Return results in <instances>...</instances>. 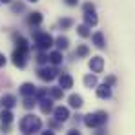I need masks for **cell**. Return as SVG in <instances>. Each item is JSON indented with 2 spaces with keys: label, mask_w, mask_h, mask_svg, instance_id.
Listing matches in <instances>:
<instances>
[{
  "label": "cell",
  "mask_w": 135,
  "mask_h": 135,
  "mask_svg": "<svg viewBox=\"0 0 135 135\" xmlns=\"http://www.w3.org/2000/svg\"><path fill=\"white\" fill-rule=\"evenodd\" d=\"M40 126H42V122H40V119L35 117V115H26L22 119V122H20V130H22V133H26V135H31V133H35V132H38Z\"/></svg>",
  "instance_id": "obj_1"
},
{
  "label": "cell",
  "mask_w": 135,
  "mask_h": 135,
  "mask_svg": "<svg viewBox=\"0 0 135 135\" xmlns=\"http://www.w3.org/2000/svg\"><path fill=\"white\" fill-rule=\"evenodd\" d=\"M106 119H108V115L104 112H97V113L86 115L84 122H86V126H90V128H97V126H102V124L106 122Z\"/></svg>",
  "instance_id": "obj_2"
},
{
  "label": "cell",
  "mask_w": 135,
  "mask_h": 135,
  "mask_svg": "<svg viewBox=\"0 0 135 135\" xmlns=\"http://www.w3.org/2000/svg\"><path fill=\"white\" fill-rule=\"evenodd\" d=\"M35 42H37V46L40 49H47V47L53 46V37L49 33H37L35 35Z\"/></svg>",
  "instance_id": "obj_3"
},
{
  "label": "cell",
  "mask_w": 135,
  "mask_h": 135,
  "mask_svg": "<svg viewBox=\"0 0 135 135\" xmlns=\"http://www.w3.org/2000/svg\"><path fill=\"white\" fill-rule=\"evenodd\" d=\"M102 68H104V59L102 57H93L90 60V69L93 73H100Z\"/></svg>",
  "instance_id": "obj_4"
},
{
  "label": "cell",
  "mask_w": 135,
  "mask_h": 135,
  "mask_svg": "<svg viewBox=\"0 0 135 135\" xmlns=\"http://www.w3.org/2000/svg\"><path fill=\"white\" fill-rule=\"evenodd\" d=\"M38 77H40L42 80H53V79L57 77V69H55V68H42V69L38 71Z\"/></svg>",
  "instance_id": "obj_5"
},
{
  "label": "cell",
  "mask_w": 135,
  "mask_h": 135,
  "mask_svg": "<svg viewBox=\"0 0 135 135\" xmlns=\"http://www.w3.org/2000/svg\"><path fill=\"white\" fill-rule=\"evenodd\" d=\"M59 84H60V90H69L71 86H73V79H71V75H68V73H62L60 77H59Z\"/></svg>",
  "instance_id": "obj_6"
},
{
  "label": "cell",
  "mask_w": 135,
  "mask_h": 135,
  "mask_svg": "<svg viewBox=\"0 0 135 135\" xmlns=\"http://www.w3.org/2000/svg\"><path fill=\"white\" fill-rule=\"evenodd\" d=\"M55 119H57V120H60V122L68 120V119H69V110L64 108V106L57 108V110H55Z\"/></svg>",
  "instance_id": "obj_7"
},
{
  "label": "cell",
  "mask_w": 135,
  "mask_h": 135,
  "mask_svg": "<svg viewBox=\"0 0 135 135\" xmlns=\"http://www.w3.org/2000/svg\"><path fill=\"white\" fill-rule=\"evenodd\" d=\"M97 95H99L100 99H110V97H112V86H108V84L99 86V88H97Z\"/></svg>",
  "instance_id": "obj_8"
},
{
  "label": "cell",
  "mask_w": 135,
  "mask_h": 135,
  "mask_svg": "<svg viewBox=\"0 0 135 135\" xmlns=\"http://www.w3.org/2000/svg\"><path fill=\"white\" fill-rule=\"evenodd\" d=\"M35 86L31 84V82H26V84H22V88H20V93H22L24 97L27 99V97H31V95H35Z\"/></svg>",
  "instance_id": "obj_9"
},
{
  "label": "cell",
  "mask_w": 135,
  "mask_h": 135,
  "mask_svg": "<svg viewBox=\"0 0 135 135\" xmlns=\"http://www.w3.org/2000/svg\"><path fill=\"white\" fill-rule=\"evenodd\" d=\"M2 104H4V108L9 110V108H13V106L17 104V100H15L13 95H4V97H2Z\"/></svg>",
  "instance_id": "obj_10"
},
{
  "label": "cell",
  "mask_w": 135,
  "mask_h": 135,
  "mask_svg": "<svg viewBox=\"0 0 135 135\" xmlns=\"http://www.w3.org/2000/svg\"><path fill=\"white\" fill-rule=\"evenodd\" d=\"M47 60H51L53 64H60V62L64 60V57H62V53H60V51H53V53H49Z\"/></svg>",
  "instance_id": "obj_11"
},
{
  "label": "cell",
  "mask_w": 135,
  "mask_h": 135,
  "mask_svg": "<svg viewBox=\"0 0 135 135\" xmlns=\"http://www.w3.org/2000/svg\"><path fill=\"white\" fill-rule=\"evenodd\" d=\"M13 62H15L17 66H20V68L26 64V60H24V53H22V51H18V49H17V51L13 53Z\"/></svg>",
  "instance_id": "obj_12"
},
{
  "label": "cell",
  "mask_w": 135,
  "mask_h": 135,
  "mask_svg": "<svg viewBox=\"0 0 135 135\" xmlns=\"http://www.w3.org/2000/svg\"><path fill=\"white\" fill-rule=\"evenodd\" d=\"M69 106L80 108V106H82V97H80V95H71V97H69Z\"/></svg>",
  "instance_id": "obj_13"
},
{
  "label": "cell",
  "mask_w": 135,
  "mask_h": 135,
  "mask_svg": "<svg viewBox=\"0 0 135 135\" xmlns=\"http://www.w3.org/2000/svg\"><path fill=\"white\" fill-rule=\"evenodd\" d=\"M93 44L97 46V47H104V35H102L100 31L93 35Z\"/></svg>",
  "instance_id": "obj_14"
},
{
  "label": "cell",
  "mask_w": 135,
  "mask_h": 135,
  "mask_svg": "<svg viewBox=\"0 0 135 135\" xmlns=\"http://www.w3.org/2000/svg\"><path fill=\"white\" fill-rule=\"evenodd\" d=\"M86 26H95L97 24V15H95V11H90V13H86Z\"/></svg>",
  "instance_id": "obj_15"
},
{
  "label": "cell",
  "mask_w": 135,
  "mask_h": 135,
  "mask_svg": "<svg viewBox=\"0 0 135 135\" xmlns=\"http://www.w3.org/2000/svg\"><path fill=\"white\" fill-rule=\"evenodd\" d=\"M51 108H53V104H51V100H49V99H42V100H40V110H42L44 113L51 112Z\"/></svg>",
  "instance_id": "obj_16"
},
{
  "label": "cell",
  "mask_w": 135,
  "mask_h": 135,
  "mask_svg": "<svg viewBox=\"0 0 135 135\" xmlns=\"http://www.w3.org/2000/svg\"><path fill=\"white\" fill-rule=\"evenodd\" d=\"M0 119H2V122H6V124H9V122L13 120V113L9 112V110H4V112L0 113Z\"/></svg>",
  "instance_id": "obj_17"
},
{
  "label": "cell",
  "mask_w": 135,
  "mask_h": 135,
  "mask_svg": "<svg viewBox=\"0 0 135 135\" xmlns=\"http://www.w3.org/2000/svg\"><path fill=\"white\" fill-rule=\"evenodd\" d=\"M84 84H86L88 88L97 86V77H95V75H86V77H84Z\"/></svg>",
  "instance_id": "obj_18"
},
{
  "label": "cell",
  "mask_w": 135,
  "mask_h": 135,
  "mask_svg": "<svg viewBox=\"0 0 135 135\" xmlns=\"http://www.w3.org/2000/svg\"><path fill=\"white\" fill-rule=\"evenodd\" d=\"M17 47H18V51H22V53H26L27 51V42H26V38H17Z\"/></svg>",
  "instance_id": "obj_19"
},
{
  "label": "cell",
  "mask_w": 135,
  "mask_h": 135,
  "mask_svg": "<svg viewBox=\"0 0 135 135\" xmlns=\"http://www.w3.org/2000/svg\"><path fill=\"white\" fill-rule=\"evenodd\" d=\"M49 95H51V99H62L64 91L60 90V88H51L49 90Z\"/></svg>",
  "instance_id": "obj_20"
},
{
  "label": "cell",
  "mask_w": 135,
  "mask_h": 135,
  "mask_svg": "<svg viewBox=\"0 0 135 135\" xmlns=\"http://www.w3.org/2000/svg\"><path fill=\"white\" fill-rule=\"evenodd\" d=\"M57 46H59L60 49H66L68 46H69V40H68L66 37H59V38H57Z\"/></svg>",
  "instance_id": "obj_21"
},
{
  "label": "cell",
  "mask_w": 135,
  "mask_h": 135,
  "mask_svg": "<svg viewBox=\"0 0 135 135\" xmlns=\"http://www.w3.org/2000/svg\"><path fill=\"white\" fill-rule=\"evenodd\" d=\"M29 22L31 24H40L42 22V15H40V13H33V15L29 17Z\"/></svg>",
  "instance_id": "obj_22"
},
{
  "label": "cell",
  "mask_w": 135,
  "mask_h": 135,
  "mask_svg": "<svg viewBox=\"0 0 135 135\" xmlns=\"http://www.w3.org/2000/svg\"><path fill=\"white\" fill-rule=\"evenodd\" d=\"M77 31H79L80 37H90V29H88V26H79Z\"/></svg>",
  "instance_id": "obj_23"
},
{
  "label": "cell",
  "mask_w": 135,
  "mask_h": 135,
  "mask_svg": "<svg viewBox=\"0 0 135 135\" xmlns=\"http://www.w3.org/2000/svg\"><path fill=\"white\" fill-rule=\"evenodd\" d=\"M77 55L86 57V55H88V47H86V46H79V47H77Z\"/></svg>",
  "instance_id": "obj_24"
},
{
  "label": "cell",
  "mask_w": 135,
  "mask_h": 135,
  "mask_svg": "<svg viewBox=\"0 0 135 135\" xmlns=\"http://www.w3.org/2000/svg\"><path fill=\"white\" fill-rule=\"evenodd\" d=\"M33 106H35V102H33V99H29V97H27V99L24 100V108H26V110H31Z\"/></svg>",
  "instance_id": "obj_25"
},
{
  "label": "cell",
  "mask_w": 135,
  "mask_h": 135,
  "mask_svg": "<svg viewBox=\"0 0 135 135\" xmlns=\"http://www.w3.org/2000/svg\"><path fill=\"white\" fill-rule=\"evenodd\" d=\"M71 18H62V20H60V26H62V27H69V26H71Z\"/></svg>",
  "instance_id": "obj_26"
},
{
  "label": "cell",
  "mask_w": 135,
  "mask_h": 135,
  "mask_svg": "<svg viewBox=\"0 0 135 135\" xmlns=\"http://www.w3.org/2000/svg\"><path fill=\"white\" fill-rule=\"evenodd\" d=\"M37 60H38V62H40V64H44V62H47V55H46V53H40V55H38V59H37Z\"/></svg>",
  "instance_id": "obj_27"
},
{
  "label": "cell",
  "mask_w": 135,
  "mask_h": 135,
  "mask_svg": "<svg viewBox=\"0 0 135 135\" xmlns=\"http://www.w3.org/2000/svg\"><path fill=\"white\" fill-rule=\"evenodd\" d=\"M84 11H86V13L93 11V4H86V6H84Z\"/></svg>",
  "instance_id": "obj_28"
},
{
  "label": "cell",
  "mask_w": 135,
  "mask_h": 135,
  "mask_svg": "<svg viewBox=\"0 0 135 135\" xmlns=\"http://www.w3.org/2000/svg\"><path fill=\"white\" fill-rule=\"evenodd\" d=\"M113 82H115V77H108V82H104V84L110 86V84H113Z\"/></svg>",
  "instance_id": "obj_29"
},
{
  "label": "cell",
  "mask_w": 135,
  "mask_h": 135,
  "mask_svg": "<svg viewBox=\"0 0 135 135\" xmlns=\"http://www.w3.org/2000/svg\"><path fill=\"white\" fill-rule=\"evenodd\" d=\"M4 64H6V57H4V55H0V68L4 66Z\"/></svg>",
  "instance_id": "obj_30"
},
{
  "label": "cell",
  "mask_w": 135,
  "mask_h": 135,
  "mask_svg": "<svg viewBox=\"0 0 135 135\" xmlns=\"http://www.w3.org/2000/svg\"><path fill=\"white\" fill-rule=\"evenodd\" d=\"M68 4H69V6H75V4H77V2H79V0H66Z\"/></svg>",
  "instance_id": "obj_31"
},
{
  "label": "cell",
  "mask_w": 135,
  "mask_h": 135,
  "mask_svg": "<svg viewBox=\"0 0 135 135\" xmlns=\"http://www.w3.org/2000/svg\"><path fill=\"white\" fill-rule=\"evenodd\" d=\"M68 135H80V133H79V132H69Z\"/></svg>",
  "instance_id": "obj_32"
},
{
  "label": "cell",
  "mask_w": 135,
  "mask_h": 135,
  "mask_svg": "<svg viewBox=\"0 0 135 135\" xmlns=\"http://www.w3.org/2000/svg\"><path fill=\"white\" fill-rule=\"evenodd\" d=\"M42 135H55V133H53V132H44Z\"/></svg>",
  "instance_id": "obj_33"
},
{
  "label": "cell",
  "mask_w": 135,
  "mask_h": 135,
  "mask_svg": "<svg viewBox=\"0 0 135 135\" xmlns=\"http://www.w3.org/2000/svg\"><path fill=\"white\" fill-rule=\"evenodd\" d=\"M0 2H4V4H9V2H11V0H0Z\"/></svg>",
  "instance_id": "obj_34"
},
{
  "label": "cell",
  "mask_w": 135,
  "mask_h": 135,
  "mask_svg": "<svg viewBox=\"0 0 135 135\" xmlns=\"http://www.w3.org/2000/svg\"><path fill=\"white\" fill-rule=\"evenodd\" d=\"M29 2H37V0H29Z\"/></svg>",
  "instance_id": "obj_35"
}]
</instances>
